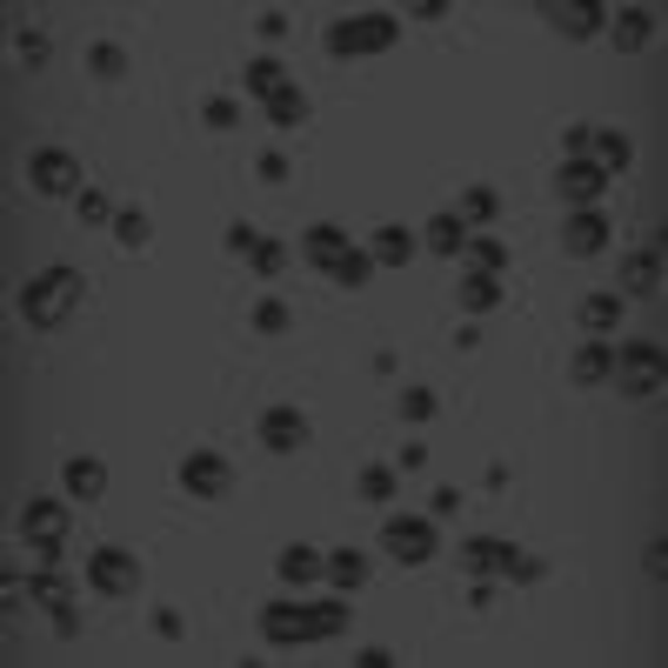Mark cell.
Listing matches in <instances>:
<instances>
[{
  "label": "cell",
  "instance_id": "41",
  "mask_svg": "<svg viewBox=\"0 0 668 668\" xmlns=\"http://www.w3.org/2000/svg\"><path fill=\"white\" fill-rule=\"evenodd\" d=\"M281 268H288V248H281V241H261V248H254V274H268V281H274Z\"/></svg>",
  "mask_w": 668,
  "mask_h": 668
},
{
  "label": "cell",
  "instance_id": "36",
  "mask_svg": "<svg viewBox=\"0 0 668 668\" xmlns=\"http://www.w3.org/2000/svg\"><path fill=\"white\" fill-rule=\"evenodd\" d=\"M87 67H94L101 81H121V67H127V54H121L114 41H94V48H87Z\"/></svg>",
  "mask_w": 668,
  "mask_h": 668
},
{
  "label": "cell",
  "instance_id": "22",
  "mask_svg": "<svg viewBox=\"0 0 668 668\" xmlns=\"http://www.w3.org/2000/svg\"><path fill=\"white\" fill-rule=\"evenodd\" d=\"M368 254H375V268H401V261H415V234L408 228H375V241H368Z\"/></svg>",
  "mask_w": 668,
  "mask_h": 668
},
{
  "label": "cell",
  "instance_id": "20",
  "mask_svg": "<svg viewBox=\"0 0 668 668\" xmlns=\"http://www.w3.org/2000/svg\"><path fill=\"white\" fill-rule=\"evenodd\" d=\"M608 34H615V48H622V54H641V48H648V34H655V14H648V8H615Z\"/></svg>",
  "mask_w": 668,
  "mask_h": 668
},
{
  "label": "cell",
  "instance_id": "10",
  "mask_svg": "<svg viewBox=\"0 0 668 668\" xmlns=\"http://www.w3.org/2000/svg\"><path fill=\"white\" fill-rule=\"evenodd\" d=\"M181 488H188V494H201V501H221V494L234 488V468H228L221 455H208V448H195V455L181 461Z\"/></svg>",
  "mask_w": 668,
  "mask_h": 668
},
{
  "label": "cell",
  "instance_id": "16",
  "mask_svg": "<svg viewBox=\"0 0 668 668\" xmlns=\"http://www.w3.org/2000/svg\"><path fill=\"white\" fill-rule=\"evenodd\" d=\"M509 555H515V542H501V535H474V542H461V568H468L474 582L509 575Z\"/></svg>",
  "mask_w": 668,
  "mask_h": 668
},
{
  "label": "cell",
  "instance_id": "3",
  "mask_svg": "<svg viewBox=\"0 0 668 668\" xmlns=\"http://www.w3.org/2000/svg\"><path fill=\"white\" fill-rule=\"evenodd\" d=\"M615 382H622V395H635V401L661 395V382H668L661 342H628V348H622V362H615Z\"/></svg>",
  "mask_w": 668,
  "mask_h": 668
},
{
  "label": "cell",
  "instance_id": "33",
  "mask_svg": "<svg viewBox=\"0 0 668 668\" xmlns=\"http://www.w3.org/2000/svg\"><path fill=\"white\" fill-rule=\"evenodd\" d=\"M241 81H248V94H261V101H268L274 87H288L281 61H268V54H261V61H248V67H241Z\"/></svg>",
  "mask_w": 668,
  "mask_h": 668
},
{
  "label": "cell",
  "instance_id": "23",
  "mask_svg": "<svg viewBox=\"0 0 668 668\" xmlns=\"http://www.w3.org/2000/svg\"><path fill=\"white\" fill-rule=\"evenodd\" d=\"M67 494H74V501H101V494H107V468H101L94 455H74V461H67Z\"/></svg>",
  "mask_w": 668,
  "mask_h": 668
},
{
  "label": "cell",
  "instance_id": "26",
  "mask_svg": "<svg viewBox=\"0 0 668 668\" xmlns=\"http://www.w3.org/2000/svg\"><path fill=\"white\" fill-rule=\"evenodd\" d=\"M342 254H348V234H342V228H334V221H321V228H307V261H314L321 274H327L334 261H342Z\"/></svg>",
  "mask_w": 668,
  "mask_h": 668
},
{
  "label": "cell",
  "instance_id": "46",
  "mask_svg": "<svg viewBox=\"0 0 668 668\" xmlns=\"http://www.w3.org/2000/svg\"><path fill=\"white\" fill-rule=\"evenodd\" d=\"M588 140H595V127H582V121H575V127H562V147H568V160H575V154H588Z\"/></svg>",
  "mask_w": 668,
  "mask_h": 668
},
{
  "label": "cell",
  "instance_id": "31",
  "mask_svg": "<svg viewBox=\"0 0 668 668\" xmlns=\"http://www.w3.org/2000/svg\"><path fill=\"white\" fill-rule=\"evenodd\" d=\"M395 488H401V474H395L388 461H368V468L355 474V494H362V501H388Z\"/></svg>",
  "mask_w": 668,
  "mask_h": 668
},
{
  "label": "cell",
  "instance_id": "14",
  "mask_svg": "<svg viewBox=\"0 0 668 668\" xmlns=\"http://www.w3.org/2000/svg\"><path fill=\"white\" fill-rule=\"evenodd\" d=\"M568 382H575V388H602V382H615V348L602 342V334H588V342L575 348V362H568Z\"/></svg>",
  "mask_w": 668,
  "mask_h": 668
},
{
  "label": "cell",
  "instance_id": "48",
  "mask_svg": "<svg viewBox=\"0 0 668 668\" xmlns=\"http://www.w3.org/2000/svg\"><path fill=\"white\" fill-rule=\"evenodd\" d=\"M641 568H648V575L661 582V575H668V542H648V555H641Z\"/></svg>",
  "mask_w": 668,
  "mask_h": 668
},
{
  "label": "cell",
  "instance_id": "2",
  "mask_svg": "<svg viewBox=\"0 0 668 668\" xmlns=\"http://www.w3.org/2000/svg\"><path fill=\"white\" fill-rule=\"evenodd\" d=\"M401 41V21L395 14H355V21H334L327 34H321V48L334 54V61H362V54H388Z\"/></svg>",
  "mask_w": 668,
  "mask_h": 668
},
{
  "label": "cell",
  "instance_id": "27",
  "mask_svg": "<svg viewBox=\"0 0 668 668\" xmlns=\"http://www.w3.org/2000/svg\"><path fill=\"white\" fill-rule=\"evenodd\" d=\"M261 107H268V121H274V127H301V121H307V94H301L294 81H288V87H274Z\"/></svg>",
  "mask_w": 668,
  "mask_h": 668
},
{
  "label": "cell",
  "instance_id": "21",
  "mask_svg": "<svg viewBox=\"0 0 668 668\" xmlns=\"http://www.w3.org/2000/svg\"><path fill=\"white\" fill-rule=\"evenodd\" d=\"M421 241H428V254H441V261H455V254L468 248V221H461V215H435Z\"/></svg>",
  "mask_w": 668,
  "mask_h": 668
},
{
  "label": "cell",
  "instance_id": "5",
  "mask_svg": "<svg viewBox=\"0 0 668 668\" xmlns=\"http://www.w3.org/2000/svg\"><path fill=\"white\" fill-rule=\"evenodd\" d=\"M21 535H28V549H34L41 562L61 568V549H67V509H61V501H28V509H21Z\"/></svg>",
  "mask_w": 668,
  "mask_h": 668
},
{
  "label": "cell",
  "instance_id": "42",
  "mask_svg": "<svg viewBox=\"0 0 668 668\" xmlns=\"http://www.w3.org/2000/svg\"><path fill=\"white\" fill-rule=\"evenodd\" d=\"M455 509H461V488H448V481H441V488L428 494V515H435V522H448Z\"/></svg>",
  "mask_w": 668,
  "mask_h": 668
},
{
  "label": "cell",
  "instance_id": "34",
  "mask_svg": "<svg viewBox=\"0 0 668 668\" xmlns=\"http://www.w3.org/2000/svg\"><path fill=\"white\" fill-rule=\"evenodd\" d=\"M147 234H154V221H147L140 208H121V215H114V241H121V248H147Z\"/></svg>",
  "mask_w": 668,
  "mask_h": 668
},
{
  "label": "cell",
  "instance_id": "32",
  "mask_svg": "<svg viewBox=\"0 0 668 668\" xmlns=\"http://www.w3.org/2000/svg\"><path fill=\"white\" fill-rule=\"evenodd\" d=\"M327 274H334V281H342V288H368V281H375V254H362V248H348V254H342V261H334Z\"/></svg>",
  "mask_w": 668,
  "mask_h": 668
},
{
  "label": "cell",
  "instance_id": "6",
  "mask_svg": "<svg viewBox=\"0 0 668 668\" xmlns=\"http://www.w3.org/2000/svg\"><path fill=\"white\" fill-rule=\"evenodd\" d=\"M28 181H34V195H81V160L67 147H34Z\"/></svg>",
  "mask_w": 668,
  "mask_h": 668
},
{
  "label": "cell",
  "instance_id": "47",
  "mask_svg": "<svg viewBox=\"0 0 668 668\" xmlns=\"http://www.w3.org/2000/svg\"><path fill=\"white\" fill-rule=\"evenodd\" d=\"M254 28H261V41H288V14H274V8H268Z\"/></svg>",
  "mask_w": 668,
  "mask_h": 668
},
{
  "label": "cell",
  "instance_id": "29",
  "mask_svg": "<svg viewBox=\"0 0 668 668\" xmlns=\"http://www.w3.org/2000/svg\"><path fill=\"white\" fill-rule=\"evenodd\" d=\"M455 215L468 221V234H474V228H494V215H501V195H494V188H468Z\"/></svg>",
  "mask_w": 668,
  "mask_h": 668
},
{
  "label": "cell",
  "instance_id": "44",
  "mask_svg": "<svg viewBox=\"0 0 668 668\" xmlns=\"http://www.w3.org/2000/svg\"><path fill=\"white\" fill-rule=\"evenodd\" d=\"M254 248H261V228L234 221V228H228V254H254Z\"/></svg>",
  "mask_w": 668,
  "mask_h": 668
},
{
  "label": "cell",
  "instance_id": "17",
  "mask_svg": "<svg viewBox=\"0 0 668 668\" xmlns=\"http://www.w3.org/2000/svg\"><path fill=\"white\" fill-rule=\"evenodd\" d=\"M655 288H661V241H648L622 261V294H655Z\"/></svg>",
  "mask_w": 668,
  "mask_h": 668
},
{
  "label": "cell",
  "instance_id": "49",
  "mask_svg": "<svg viewBox=\"0 0 668 668\" xmlns=\"http://www.w3.org/2000/svg\"><path fill=\"white\" fill-rule=\"evenodd\" d=\"M181 628H188V622H181L175 608H160V615H154V635H167V641H181Z\"/></svg>",
  "mask_w": 668,
  "mask_h": 668
},
{
  "label": "cell",
  "instance_id": "37",
  "mask_svg": "<svg viewBox=\"0 0 668 668\" xmlns=\"http://www.w3.org/2000/svg\"><path fill=\"white\" fill-rule=\"evenodd\" d=\"M201 121H208L215 134H234V127H241V101H228V94H215V101L201 107Z\"/></svg>",
  "mask_w": 668,
  "mask_h": 668
},
{
  "label": "cell",
  "instance_id": "9",
  "mask_svg": "<svg viewBox=\"0 0 668 668\" xmlns=\"http://www.w3.org/2000/svg\"><path fill=\"white\" fill-rule=\"evenodd\" d=\"M608 215L602 208H568V221H562V248L575 254V261H588V254H602L608 248Z\"/></svg>",
  "mask_w": 668,
  "mask_h": 668
},
{
  "label": "cell",
  "instance_id": "4",
  "mask_svg": "<svg viewBox=\"0 0 668 668\" xmlns=\"http://www.w3.org/2000/svg\"><path fill=\"white\" fill-rule=\"evenodd\" d=\"M382 549H388L401 568H421V562L441 549V535H435V515H388V529H382Z\"/></svg>",
  "mask_w": 668,
  "mask_h": 668
},
{
  "label": "cell",
  "instance_id": "45",
  "mask_svg": "<svg viewBox=\"0 0 668 668\" xmlns=\"http://www.w3.org/2000/svg\"><path fill=\"white\" fill-rule=\"evenodd\" d=\"M509 582H542V555H509Z\"/></svg>",
  "mask_w": 668,
  "mask_h": 668
},
{
  "label": "cell",
  "instance_id": "50",
  "mask_svg": "<svg viewBox=\"0 0 668 668\" xmlns=\"http://www.w3.org/2000/svg\"><path fill=\"white\" fill-rule=\"evenodd\" d=\"M21 61L41 67V61H48V41H41V34H21Z\"/></svg>",
  "mask_w": 668,
  "mask_h": 668
},
{
  "label": "cell",
  "instance_id": "25",
  "mask_svg": "<svg viewBox=\"0 0 668 668\" xmlns=\"http://www.w3.org/2000/svg\"><path fill=\"white\" fill-rule=\"evenodd\" d=\"M575 321H582L588 334H608V327H622V294H582Z\"/></svg>",
  "mask_w": 668,
  "mask_h": 668
},
{
  "label": "cell",
  "instance_id": "38",
  "mask_svg": "<svg viewBox=\"0 0 668 668\" xmlns=\"http://www.w3.org/2000/svg\"><path fill=\"white\" fill-rule=\"evenodd\" d=\"M395 408H401V421H428L441 401H435V388H401V401H395Z\"/></svg>",
  "mask_w": 668,
  "mask_h": 668
},
{
  "label": "cell",
  "instance_id": "7",
  "mask_svg": "<svg viewBox=\"0 0 668 668\" xmlns=\"http://www.w3.org/2000/svg\"><path fill=\"white\" fill-rule=\"evenodd\" d=\"M602 188H608V175H602L588 154H575V160L555 167V195H562L568 208H602Z\"/></svg>",
  "mask_w": 668,
  "mask_h": 668
},
{
  "label": "cell",
  "instance_id": "35",
  "mask_svg": "<svg viewBox=\"0 0 668 668\" xmlns=\"http://www.w3.org/2000/svg\"><path fill=\"white\" fill-rule=\"evenodd\" d=\"M307 622H314V641L342 635V628H348V602H321V608H307Z\"/></svg>",
  "mask_w": 668,
  "mask_h": 668
},
{
  "label": "cell",
  "instance_id": "43",
  "mask_svg": "<svg viewBox=\"0 0 668 668\" xmlns=\"http://www.w3.org/2000/svg\"><path fill=\"white\" fill-rule=\"evenodd\" d=\"M254 175H261V181H274V188H281V181H288V175H294V167H288V154H261V160H254Z\"/></svg>",
  "mask_w": 668,
  "mask_h": 668
},
{
  "label": "cell",
  "instance_id": "39",
  "mask_svg": "<svg viewBox=\"0 0 668 668\" xmlns=\"http://www.w3.org/2000/svg\"><path fill=\"white\" fill-rule=\"evenodd\" d=\"M74 215H81L87 228H101V221H114V208H107V195H94V188H81V195H74Z\"/></svg>",
  "mask_w": 668,
  "mask_h": 668
},
{
  "label": "cell",
  "instance_id": "1",
  "mask_svg": "<svg viewBox=\"0 0 668 668\" xmlns=\"http://www.w3.org/2000/svg\"><path fill=\"white\" fill-rule=\"evenodd\" d=\"M74 307H81V268H41V274L21 288L28 327H61Z\"/></svg>",
  "mask_w": 668,
  "mask_h": 668
},
{
  "label": "cell",
  "instance_id": "28",
  "mask_svg": "<svg viewBox=\"0 0 668 668\" xmlns=\"http://www.w3.org/2000/svg\"><path fill=\"white\" fill-rule=\"evenodd\" d=\"M321 575H327L334 588H362V582H368V562H362V549H334Z\"/></svg>",
  "mask_w": 668,
  "mask_h": 668
},
{
  "label": "cell",
  "instance_id": "19",
  "mask_svg": "<svg viewBox=\"0 0 668 668\" xmlns=\"http://www.w3.org/2000/svg\"><path fill=\"white\" fill-rule=\"evenodd\" d=\"M588 160H595V167H602V175L615 181V175H622V167L635 160V140H628L622 127H595V140H588Z\"/></svg>",
  "mask_w": 668,
  "mask_h": 668
},
{
  "label": "cell",
  "instance_id": "11",
  "mask_svg": "<svg viewBox=\"0 0 668 668\" xmlns=\"http://www.w3.org/2000/svg\"><path fill=\"white\" fill-rule=\"evenodd\" d=\"M87 582L101 588V595H134V582H140V562L127 555V549H94V562H87Z\"/></svg>",
  "mask_w": 668,
  "mask_h": 668
},
{
  "label": "cell",
  "instance_id": "13",
  "mask_svg": "<svg viewBox=\"0 0 668 668\" xmlns=\"http://www.w3.org/2000/svg\"><path fill=\"white\" fill-rule=\"evenodd\" d=\"M261 448H268V455L307 448V415H301V408H268V415H261Z\"/></svg>",
  "mask_w": 668,
  "mask_h": 668
},
{
  "label": "cell",
  "instance_id": "40",
  "mask_svg": "<svg viewBox=\"0 0 668 668\" xmlns=\"http://www.w3.org/2000/svg\"><path fill=\"white\" fill-rule=\"evenodd\" d=\"M288 321H294L288 301H254V327H261V334H288Z\"/></svg>",
  "mask_w": 668,
  "mask_h": 668
},
{
  "label": "cell",
  "instance_id": "18",
  "mask_svg": "<svg viewBox=\"0 0 668 668\" xmlns=\"http://www.w3.org/2000/svg\"><path fill=\"white\" fill-rule=\"evenodd\" d=\"M274 568H281V582H288V588H307V582H321V568H327V555H321L314 542H288Z\"/></svg>",
  "mask_w": 668,
  "mask_h": 668
},
{
  "label": "cell",
  "instance_id": "12",
  "mask_svg": "<svg viewBox=\"0 0 668 668\" xmlns=\"http://www.w3.org/2000/svg\"><path fill=\"white\" fill-rule=\"evenodd\" d=\"M261 635L281 641V648H301V641H314V622H307L301 602H268L261 608Z\"/></svg>",
  "mask_w": 668,
  "mask_h": 668
},
{
  "label": "cell",
  "instance_id": "24",
  "mask_svg": "<svg viewBox=\"0 0 668 668\" xmlns=\"http://www.w3.org/2000/svg\"><path fill=\"white\" fill-rule=\"evenodd\" d=\"M455 301H461L468 314H488V307H501V281L468 268V274H461V288H455Z\"/></svg>",
  "mask_w": 668,
  "mask_h": 668
},
{
  "label": "cell",
  "instance_id": "30",
  "mask_svg": "<svg viewBox=\"0 0 668 668\" xmlns=\"http://www.w3.org/2000/svg\"><path fill=\"white\" fill-rule=\"evenodd\" d=\"M461 254H468V268H474V274H501V268H509V248H501L494 234H468V248H461Z\"/></svg>",
  "mask_w": 668,
  "mask_h": 668
},
{
  "label": "cell",
  "instance_id": "8",
  "mask_svg": "<svg viewBox=\"0 0 668 668\" xmlns=\"http://www.w3.org/2000/svg\"><path fill=\"white\" fill-rule=\"evenodd\" d=\"M28 595H34V602H41V608L54 615V628H61V635H74V628H81V615H74V582H67V575H61L54 562H48V568H41L34 582H28Z\"/></svg>",
  "mask_w": 668,
  "mask_h": 668
},
{
  "label": "cell",
  "instance_id": "15",
  "mask_svg": "<svg viewBox=\"0 0 668 668\" xmlns=\"http://www.w3.org/2000/svg\"><path fill=\"white\" fill-rule=\"evenodd\" d=\"M542 14H549V28H562L568 41H588V34H602V21H608L595 0H549Z\"/></svg>",
  "mask_w": 668,
  "mask_h": 668
}]
</instances>
